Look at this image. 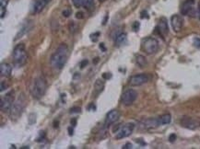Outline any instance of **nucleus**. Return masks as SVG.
<instances>
[{"instance_id": "f257e3e1", "label": "nucleus", "mask_w": 200, "mask_h": 149, "mask_svg": "<svg viewBox=\"0 0 200 149\" xmlns=\"http://www.w3.org/2000/svg\"><path fill=\"white\" fill-rule=\"evenodd\" d=\"M68 56V47L65 43H61L51 56V65L54 69H62L66 63Z\"/></svg>"}, {"instance_id": "f03ea898", "label": "nucleus", "mask_w": 200, "mask_h": 149, "mask_svg": "<svg viewBox=\"0 0 200 149\" xmlns=\"http://www.w3.org/2000/svg\"><path fill=\"white\" fill-rule=\"evenodd\" d=\"M46 89H47L46 80L43 77H39L34 79V81H33L32 87L31 89V96L34 99H40L45 94Z\"/></svg>"}, {"instance_id": "7ed1b4c3", "label": "nucleus", "mask_w": 200, "mask_h": 149, "mask_svg": "<svg viewBox=\"0 0 200 149\" xmlns=\"http://www.w3.org/2000/svg\"><path fill=\"white\" fill-rule=\"evenodd\" d=\"M25 103H26V99H25V96L24 94H20V96L18 97V99L14 101L11 110H10V119L11 120H16L18 119L20 114L22 113V111L25 107Z\"/></svg>"}, {"instance_id": "20e7f679", "label": "nucleus", "mask_w": 200, "mask_h": 149, "mask_svg": "<svg viewBox=\"0 0 200 149\" xmlns=\"http://www.w3.org/2000/svg\"><path fill=\"white\" fill-rule=\"evenodd\" d=\"M13 59H14V64L20 67L22 66L27 60V53L24 43H19L18 44L13 51Z\"/></svg>"}, {"instance_id": "39448f33", "label": "nucleus", "mask_w": 200, "mask_h": 149, "mask_svg": "<svg viewBox=\"0 0 200 149\" xmlns=\"http://www.w3.org/2000/svg\"><path fill=\"white\" fill-rule=\"evenodd\" d=\"M159 42L152 37H148L142 40V49L147 55H154L159 50Z\"/></svg>"}, {"instance_id": "423d86ee", "label": "nucleus", "mask_w": 200, "mask_h": 149, "mask_svg": "<svg viewBox=\"0 0 200 149\" xmlns=\"http://www.w3.org/2000/svg\"><path fill=\"white\" fill-rule=\"evenodd\" d=\"M15 101V92L11 90L5 95L4 99H1L0 108L3 112H9L11 110V107Z\"/></svg>"}, {"instance_id": "0eeeda50", "label": "nucleus", "mask_w": 200, "mask_h": 149, "mask_svg": "<svg viewBox=\"0 0 200 149\" xmlns=\"http://www.w3.org/2000/svg\"><path fill=\"white\" fill-rule=\"evenodd\" d=\"M137 98V92L134 89H127L122 95V103L126 106L132 105Z\"/></svg>"}, {"instance_id": "6e6552de", "label": "nucleus", "mask_w": 200, "mask_h": 149, "mask_svg": "<svg viewBox=\"0 0 200 149\" xmlns=\"http://www.w3.org/2000/svg\"><path fill=\"white\" fill-rule=\"evenodd\" d=\"M134 128H135L134 123H126L125 125H123L122 127H120V129L117 131L116 139H123L129 136V135L133 133Z\"/></svg>"}, {"instance_id": "1a4fd4ad", "label": "nucleus", "mask_w": 200, "mask_h": 149, "mask_svg": "<svg viewBox=\"0 0 200 149\" xmlns=\"http://www.w3.org/2000/svg\"><path fill=\"white\" fill-rule=\"evenodd\" d=\"M194 4H195V0H185L181 9L182 14L190 16V17H195L196 11L194 9Z\"/></svg>"}, {"instance_id": "9d476101", "label": "nucleus", "mask_w": 200, "mask_h": 149, "mask_svg": "<svg viewBox=\"0 0 200 149\" xmlns=\"http://www.w3.org/2000/svg\"><path fill=\"white\" fill-rule=\"evenodd\" d=\"M149 77L146 74H135L130 78V85L132 87H139L144 84H146L149 81Z\"/></svg>"}, {"instance_id": "9b49d317", "label": "nucleus", "mask_w": 200, "mask_h": 149, "mask_svg": "<svg viewBox=\"0 0 200 149\" xmlns=\"http://www.w3.org/2000/svg\"><path fill=\"white\" fill-rule=\"evenodd\" d=\"M181 125L186 129L189 130H195L199 126V123L196 120H194L191 117H187V116H184L181 119Z\"/></svg>"}, {"instance_id": "f8f14e48", "label": "nucleus", "mask_w": 200, "mask_h": 149, "mask_svg": "<svg viewBox=\"0 0 200 149\" xmlns=\"http://www.w3.org/2000/svg\"><path fill=\"white\" fill-rule=\"evenodd\" d=\"M171 24L175 32H179L184 26V19L180 15H172L171 18Z\"/></svg>"}, {"instance_id": "ddd939ff", "label": "nucleus", "mask_w": 200, "mask_h": 149, "mask_svg": "<svg viewBox=\"0 0 200 149\" xmlns=\"http://www.w3.org/2000/svg\"><path fill=\"white\" fill-rule=\"evenodd\" d=\"M161 125L160 119L149 118L147 120H144L141 123V127L144 129H155L158 126Z\"/></svg>"}, {"instance_id": "4468645a", "label": "nucleus", "mask_w": 200, "mask_h": 149, "mask_svg": "<svg viewBox=\"0 0 200 149\" xmlns=\"http://www.w3.org/2000/svg\"><path fill=\"white\" fill-rule=\"evenodd\" d=\"M120 118V112L117 110H112L111 111H109L107 116H106V120H105V124L107 126L111 125L113 123H114L115 121H117Z\"/></svg>"}, {"instance_id": "2eb2a0df", "label": "nucleus", "mask_w": 200, "mask_h": 149, "mask_svg": "<svg viewBox=\"0 0 200 149\" xmlns=\"http://www.w3.org/2000/svg\"><path fill=\"white\" fill-rule=\"evenodd\" d=\"M50 0H35L33 5V12L35 14L42 12V10L45 8V6L48 4Z\"/></svg>"}, {"instance_id": "dca6fc26", "label": "nucleus", "mask_w": 200, "mask_h": 149, "mask_svg": "<svg viewBox=\"0 0 200 149\" xmlns=\"http://www.w3.org/2000/svg\"><path fill=\"white\" fill-rule=\"evenodd\" d=\"M157 27H158V29H159V31H160L161 35H166L169 32L168 23H167V20L165 18H161L160 19V22H159V25Z\"/></svg>"}, {"instance_id": "f3484780", "label": "nucleus", "mask_w": 200, "mask_h": 149, "mask_svg": "<svg viewBox=\"0 0 200 149\" xmlns=\"http://www.w3.org/2000/svg\"><path fill=\"white\" fill-rule=\"evenodd\" d=\"M12 72V66L9 64L3 63L0 65V73H1V76L5 77H10Z\"/></svg>"}, {"instance_id": "a211bd4d", "label": "nucleus", "mask_w": 200, "mask_h": 149, "mask_svg": "<svg viewBox=\"0 0 200 149\" xmlns=\"http://www.w3.org/2000/svg\"><path fill=\"white\" fill-rule=\"evenodd\" d=\"M32 28V25H31V21L30 22H27L21 29L19 30V31L18 32V34L16 35V38H15V40H17L18 39H20L23 35H25L26 33H28L30 31V30Z\"/></svg>"}, {"instance_id": "6ab92c4d", "label": "nucleus", "mask_w": 200, "mask_h": 149, "mask_svg": "<svg viewBox=\"0 0 200 149\" xmlns=\"http://www.w3.org/2000/svg\"><path fill=\"white\" fill-rule=\"evenodd\" d=\"M136 62L137 64V65H139V67H145L147 66L148 65V61H147V58L145 57L144 55H137L136 56Z\"/></svg>"}, {"instance_id": "aec40b11", "label": "nucleus", "mask_w": 200, "mask_h": 149, "mask_svg": "<svg viewBox=\"0 0 200 149\" xmlns=\"http://www.w3.org/2000/svg\"><path fill=\"white\" fill-rule=\"evenodd\" d=\"M126 42V33H124V32L119 33V34L117 35L116 38H115V43H116L117 46L125 44Z\"/></svg>"}, {"instance_id": "412c9836", "label": "nucleus", "mask_w": 200, "mask_h": 149, "mask_svg": "<svg viewBox=\"0 0 200 149\" xmlns=\"http://www.w3.org/2000/svg\"><path fill=\"white\" fill-rule=\"evenodd\" d=\"M159 119H160L161 124H169L171 123V114L166 113V114L161 115V116Z\"/></svg>"}, {"instance_id": "4be33fe9", "label": "nucleus", "mask_w": 200, "mask_h": 149, "mask_svg": "<svg viewBox=\"0 0 200 149\" xmlns=\"http://www.w3.org/2000/svg\"><path fill=\"white\" fill-rule=\"evenodd\" d=\"M82 5L86 9L91 10L94 8V0H82Z\"/></svg>"}, {"instance_id": "5701e85b", "label": "nucleus", "mask_w": 200, "mask_h": 149, "mask_svg": "<svg viewBox=\"0 0 200 149\" xmlns=\"http://www.w3.org/2000/svg\"><path fill=\"white\" fill-rule=\"evenodd\" d=\"M103 87H104V82H103V81L101 80V79L96 80V82H95V89H96V90H97L98 92H101V91H102Z\"/></svg>"}, {"instance_id": "b1692460", "label": "nucleus", "mask_w": 200, "mask_h": 149, "mask_svg": "<svg viewBox=\"0 0 200 149\" xmlns=\"http://www.w3.org/2000/svg\"><path fill=\"white\" fill-rule=\"evenodd\" d=\"M9 0H0V6H1V18H4V9H6V6H8Z\"/></svg>"}, {"instance_id": "393cba45", "label": "nucleus", "mask_w": 200, "mask_h": 149, "mask_svg": "<svg viewBox=\"0 0 200 149\" xmlns=\"http://www.w3.org/2000/svg\"><path fill=\"white\" fill-rule=\"evenodd\" d=\"M68 29H69L70 32L75 33L76 31H77V29H78V26L76 25V23L74 21H70V23L68 24Z\"/></svg>"}, {"instance_id": "a878e982", "label": "nucleus", "mask_w": 200, "mask_h": 149, "mask_svg": "<svg viewBox=\"0 0 200 149\" xmlns=\"http://www.w3.org/2000/svg\"><path fill=\"white\" fill-rule=\"evenodd\" d=\"M100 35H101V33H100V32H95V33H93V34H91V39L92 42H94V43L97 42Z\"/></svg>"}, {"instance_id": "bb28decb", "label": "nucleus", "mask_w": 200, "mask_h": 149, "mask_svg": "<svg viewBox=\"0 0 200 149\" xmlns=\"http://www.w3.org/2000/svg\"><path fill=\"white\" fill-rule=\"evenodd\" d=\"M81 111V109L79 107H73L70 109V113H79Z\"/></svg>"}, {"instance_id": "cd10ccee", "label": "nucleus", "mask_w": 200, "mask_h": 149, "mask_svg": "<svg viewBox=\"0 0 200 149\" xmlns=\"http://www.w3.org/2000/svg\"><path fill=\"white\" fill-rule=\"evenodd\" d=\"M193 44L196 48H200V38H195L194 40H193Z\"/></svg>"}, {"instance_id": "c85d7f7f", "label": "nucleus", "mask_w": 200, "mask_h": 149, "mask_svg": "<svg viewBox=\"0 0 200 149\" xmlns=\"http://www.w3.org/2000/svg\"><path fill=\"white\" fill-rule=\"evenodd\" d=\"M72 2L76 8H80V6L82 5V0H72Z\"/></svg>"}, {"instance_id": "c756f323", "label": "nucleus", "mask_w": 200, "mask_h": 149, "mask_svg": "<svg viewBox=\"0 0 200 149\" xmlns=\"http://www.w3.org/2000/svg\"><path fill=\"white\" fill-rule=\"evenodd\" d=\"M76 18H79V19H83V18H85L84 13H83V12H81V11L77 12V13H76Z\"/></svg>"}, {"instance_id": "7c9ffc66", "label": "nucleus", "mask_w": 200, "mask_h": 149, "mask_svg": "<svg viewBox=\"0 0 200 149\" xmlns=\"http://www.w3.org/2000/svg\"><path fill=\"white\" fill-rule=\"evenodd\" d=\"M62 14H63V16H64V17L68 18V17H69V16L71 15V11H70L69 9H65L63 12H62Z\"/></svg>"}, {"instance_id": "2f4dec72", "label": "nucleus", "mask_w": 200, "mask_h": 149, "mask_svg": "<svg viewBox=\"0 0 200 149\" xmlns=\"http://www.w3.org/2000/svg\"><path fill=\"white\" fill-rule=\"evenodd\" d=\"M88 63H89V61H88L87 59L82 60V61H81V63H80V68H81V69H83L84 67L88 65Z\"/></svg>"}, {"instance_id": "473e14b6", "label": "nucleus", "mask_w": 200, "mask_h": 149, "mask_svg": "<svg viewBox=\"0 0 200 149\" xmlns=\"http://www.w3.org/2000/svg\"><path fill=\"white\" fill-rule=\"evenodd\" d=\"M176 140V134L175 133H171L170 134V136H169V141L171 142V143H174V142Z\"/></svg>"}, {"instance_id": "72a5a7b5", "label": "nucleus", "mask_w": 200, "mask_h": 149, "mask_svg": "<svg viewBox=\"0 0 200 149\" xmlns=\"http://www.w3.org/2000/svg\"><path fill=\"white\" fill-rule=\"evenodd\" d=\"M6 87H8V85L6 84L5 81H2V82H1V87H0V90H1V92L4 91V89H6Z\"/></svg>"}, {"instance_id": "f704fd0d", "label": "nucleus", "mask_w": 200, "mask_h": 149, "mask_svg": "<svg viewBox=\"0 0 200 149\" xmlns=\"http://www.w3.org/2000/svg\"><path fill=\"white\" fill-rule=\"evenodd\" d=\"M141 18H149V16H148V12L146 11V10H144V11H142L141 12Z\"/></svg>"}, {"instance_id": "c9c22d12", "label": "nucleus", "mask_w": 200, "mask_h": 149, "mask_svg": "<svg viewBox=\"0 0 200 149\" xmlns=\"http://www.w3.org/2000/svg\"><path fill=\"white\" fill-rule=\"evenodd\" d=\"M102 77L103 78H104V79H109V78H111L112 77V74H107V73H104V74H102Z\"/></svg>"}, {"instance_id": "e433bc0d", "label": "nucleus", "mask_w": 200, "mask_h": 149, "mask_svg": "<svg viewBox=\"0 0 200 149\" xmlns=\"http://www.w3.org/2000/svg\"><path fill=\"white\" fill-rule=\"evenodd\" d=\"M133 29H134V31H139V22H135L134 23V25H133Z\"/></svg>"}, {"instance_id": "4c0bfd02", "label": "nucleus", "mask_w": 200, "mask_h": 149, "mask_svg": "<svg viewBox=\"0 0 200 149\" xmlns=\"http://www.w3.org/2000/svg\"><path fill=\"white\" fill-rule=\"evenodd\" d=\"M132 147H133L132 144H130V143H126L125 145L123 146V149H130V148H132Z\"/></svg>"}, {"instance_id": "58836bf2", "label": "nucleus", "mask_w": 200, "mask_h": 149, "mask_svg": "<svg viewBox=\"0 0 200 149\" xmlns=\"http://www.w3.org/2000/svg\"><path fill=\"white\" fill-rule=\"evenodd\" d=\"M70 124H71L73 127H75L76 125H77V118H73V119L70 121Z\"/></svg>"}, {"instance_id": "ea45409f", "label": "nucleus", "mask_w": 200, "mask_h": 149, "mask_svg": "<svg viewBox=\"0 0 200 149\" xmlns=\"http://www.w3.org/2000/svg\"><path fill=\"white\" fill-rule=\"evenodd\" d=\"M73 133H74V130H73V126L71 127H68V134L70 135V136H72L73 135Z\"/></svg>"}, {"instance_id": "a19ab883", "label": "nucleus", "mask_w": 200, "mask_h": 149, "mask_svg": "<svg viewBox=\"0 0 200 149\" xmlns=\"http://www.w3.org/2000/svg\"><path fill=\"white\" fill-rule=\"evenodd\" d=\"M100 49H101L102 50V52H105L106 51V48H105V47H104V43H101L100 44Z\"/></svg>"}, {"instance_id": "79ce46f5", "label": "nucleus", "mask_w": 200, "mask_h": 149, "mask_svg": "<svg viewBox=\"0 0 200 149\" xmlns=\"http://www.w3.org/2000/svg\"><path fill=\"white\" fill-rule=\"evenodd\" d=\"M197 12H198V18H200V0L197 3Z\"/></svg>"}, {"instance_id": "37998d69", "label": "nucleus", "mask_w": 200, "mask_h": 149, "mask_svg": "<svg viewBox=\"0 0 200 149\" xmlns=\"http://www.w3.org/2000/svg\"><path fill=\"white\" fill-rule=\"evenodd\" d=\"M59 126V121H54V128H57Z\"/></svg>"}, {"instance_id": "c03bdc74", "label": "nucleus", "mask_w": 200, "mask_h": 149, "mask_svg": "<svg viewBox=\"0 0 200 149\" xmlns=\"http://www.w3.org/2000/svg\"><path fill=\"white\" fill-rule=\"evenodd\" d=\"M142 139H136V143H139V144H141V145H146V143H145V142H143V141H141Z\"/></svg>"}, {"instance_id": "a18cd8bd", "label": "nucleus", "mask_w": 200, "mask_h": 149, "mask_svg": "<svg viewBox=\"0 0 200 149\" xmlns=\"http://www.w3.org/2000/svg\"><path fill=\"white\" fill-rule=\"evenodd\" d=\"M107 19H108V15H106V16H105V18H104V19H103V21H102V25H105V24H106Z\"/></svg>"}, {"instance_id": "49530a36", "label": "nucleus", "mask_w": 200, "mask_h": 149, "mask_svg": "<svg viewBox=\"0 0 200 149\" xmlns=\"http://www.w3.org/2000/svg\"><path fill=\"white\" fill-rule=\"evenodd\" d=\"M99 62V57H96L93 61V64H97Z\"/></svg>"}, {"instance_id": "de8ad7c7", "label": "nucleus", "mask_w": 200, "mask_h": 149, "mask_svg": "<svg viewBox=\"0 0 200 149\" xmlns=\"http://www.w3.org/2000/svg\"><path fill=\"white\" fill-rule=\"evenodd\" d=\"M100 1H101V2H102V1H105V0H100Z\"/></svg>"}]
</instances>
